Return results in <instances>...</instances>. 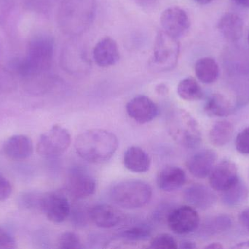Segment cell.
<instances>
[{"instance_id":"obj_31","label":"cell","mask_w":249,"mask_h":249,"mask_svg":"<svg viewBox=\"0 0 249 249\" xmlns=\"http://www.w3.org/2000/svg\"><path fill=\"white\" fill-rule=\"evenodd\" d=\"M58 248L61 249H80L83 248L81 241L77 234L66 232L60 236L58 241Z\"/></svg>"},{"instance_id":"obj_5","label":"cell","mask_w":249,"mask_h":249,"mask_svg":"<svg viewBox=\"0 0 249 249\" xmlns=\"http://www.w3.org/2000/svg\"><path fill=\"white\" fill-rule=\"evenodd\" d=\"M111 200L121 208L140 209L146 206L152 197L149 184L137 179L124 180L115 184L109 192Z\"/></svg>"},{"instance_id":"obj_7","label":"cell","mask_w":249,"mask_h":249,"mask_svg":"<svg viewBox=\"0 0 249 249\" xmlns=\"http://www.w3.org/2000/svg\"><path fill=\"white\" fill-rule=\"evenodd\" d=\"M70 144V132L62 126L56 124L41 134L36 144V151L39 156L52 159L64 154Z\"/></svg>"},{"instance_id":"obj_34","label":"cell","mask_w":249,"mask_h":249,"mask_svg":"<svg viewBox=\"0 0 249 249\" xmlns=\"http://www.w3.org/2000/svg\"><path fill=\"white\" fill-rule=\"evenodd\" d=\"M11 193V184L5 177L0 174V202L9 198Z\"/></svg>"},{"instance_id":"obj_33","label":"cell","mask_w":249,"mask_h":249,"mask_svg":"<svg viewBox=\"0 0 249 249\" xmlns=\"http://www.w3.org/2000/svg\"><path fill=\"white\" fill-rule=\"evenodd\" d=\"M16 248V242L13 237L0 227V249H13Z\"/></svg>"},{"instance_id":"obj_30","label":"cell","mask_w":249,"mask_h":249,"mask_svg":"<svg viewBox=\"0 0 249 249\" xmlns=\"http://www.w3.org/2000/svg\"><path fill=\"white\" fill-rule=\"evenodd\" d=\"M149 248L155 249H176L178 248L177 241L169 234H160L152 238Z\"/></svg>"},{"instance_id":"obj_23","label":"cell","mask_w":249,"mask_h":249,"mask_svg":"<svg viewBox=\"0 0 249 249\" xmlns=\"http://www.w3.org/2000/svg\"><path fill=\"white\" fill-rule=\"evenodd\" d=\"M232 101L222 94H213L206 101L204 111L211 117H225L233 113Z\"/></svg>"},{"instance_id":"obj_28","label":"cell","mask_w":249,"mask_h":249,"mask_svg":"<svg viewBox=\"0 0 249 249\" xmlns=\"http://www.w3.org/2000/svg\"><path fill=\"white\" fill-rule=\"evenodd\" d=\"M248 195V190L245 184L238 180L232 187L222 192V200L228 206H236L242 203Z\"/></svg>"},{"instance_id":"obj_18","label":"cell","mask_w":249,"mask_h":249,"mask_svg":"<svg viewBox=\"0 0 249 249\" xmlns=\"http://www.w3.org/2000/svg\"><path fill=\"white\" fill-rule=\"evenodd\" d=\"M4 153L13 160H24L33 153L34 146L32 140L23 134H16L9 137L3 146Z\"/></svg>"},{"instance_id":"obj_38","label":"cell","mask_w":249,"mask_h":249,"mask_svg":"<svg viewBox=\"0 0 249 249\" xmlns=\"http://www.w3.org/2000/svg\"><path fill=\"white\" fill-rule=\"evenodd\" d=\"M237 4L249 8V0H234Z\"/></svg>"},{"instance_id":"obj_22","label":"cell","mask_w":249,"mask_h":249,"mask_svg":"<svg viewBox=\"0 0 249 249\" xmlns=\"http://www.w3.org/2000/svg\"><path fill=\"white\" fill-rule=\"evenodd\" d=\"M218 29L225 39L235 42L242 37L244 22L235 13H225L219 20Z\"/></svg>"},{"instance_id":"obj_27","label":"cell","mask_w":249,"mask_h":249,"mask_svg":"<svg viewBox=\"0 0 249 249\" xmlns=\"http://www.w3.org/2000/svg\"><path fill=\"white\" fill-rule=\"evenodd\" d=\"M152 235V228L147 224L137 223L126 227L118 232V236L129 241H147Z\"/></svg>"},{"instance_id":"obj_13","label":"cell","mask_w":249,"mask_h":249,"mask_svg":"<svg viewBox=\"0 0 249 249\" xmlns=\"http://www.w3.org/2000/svg\"><path fill=\"white\" fill-rule=\"evenodd\" d=\"M42 208L48 220L55 224L64 222L71 213L68 199L58 193H53L44 197Z\"/></svg>"},{"instance_id":"obj_29","label":"cell","mask_w":249,"mask_h":249,"mask_svg":"<svg viewBox=\"0 0 249 249\" xmlns=\"http://www.w3.org/2000/svg\"><path fill=\"white\" fill-rule=\"evenodd\" d=\"M232 225L231 219L228 216H219L210 219L203 227V232L209 235L221 233L228 230Z\"/></svg>"},{"instance_id":"obj_10","label":"cell","mask_w":249,"mask_h":249,"mask_svg":"<svg viewBox=\"0 0 249 249\" xmlns=\"http://www.w3.org/2000/svg\"><path fill=\"white\" fill-rule=\"evenodd\" d=\"M67 187L74 198L83 200L96 192V181L87 171L82 168H75L70 174Z\"/></svg>"},{"instance_id":"obj_4","label":"cell","mask_w":249,"mask_h":249,"mask_svg":"<svg viewBox=\"0 0 249 249\" xmlns=\"http://www.w3.org/2000/svg\"><path fill=\"white\" fill-rule=\"evenodd\" d=\"M167 130L171 138L186 149H196L201 143L200 126L185 110L176 108L169 113Z\"/></svg>"},{"instance_id":"obj_9","label":"cell","mask_w":249,"mask_h":249,"mask_svg":"<svg viewBox=\"0 0 249 249\" xmlns=\"http://www.w3.org/2000/svg\"><path fill=\"white\" fill-rule=\"evenodd\" d=\"M160 23L163 31L177 39L184 36L190 26V19L185 10L177 6L168 7L162 12Z\"/></svg>"},{"instance_id":"obj_20","label":"cell","mask_w":249,"mask_h":249,"mask_svg":"<svg viewBox=\"0 0 249 249\" xmlns=\"http://www.w3.org/2000/svg\"><path fill=\"white\" fill-rule=\"evenodd\" d=\"M61 62L64 68L71 73L86 71L89 66L86 51L75 43L70 44L64 48Z\"/></svg>"},{"instance_id":"obj_37","label":"cell","mask_w":249,"mask_h":249,"mask_svg":"<svg viewBox=\"0 0 249 249\" xmlns=\"http://www.w3.org/2000/svg\"><path fill=\"white\" fill-rule=\"evenodd\" d=\"M206 249H223L224 247L222 245V244H219V243H212V244H209V245L206 246L205 247Z\"/></svg>"},{"instance_id":"obj_21","label":"cell","mask_w":249,"mask_h":249,"mask_svg":"<svg viewBox=\"0 0 249 249\" xmlns=\"http://www.w3.org/2000/svg\"><path fill=\"white\" fill-rule=\"evenodd\" d=\"M124 164L126 169L135 173H143L150 168L149 154L139 146H130L124 152Z\"/></svg>"},{"instance_id":"obj_26","label":"cell","mask_w":249,"mask_h":249,"mask_svg":"<svg viewBox=\"0 0 249 249\" xmlns=\"http://www.w3.org/2000/svg\"><path fill=\"white\" fill-rule=\"evenodd\" d=\"M177 94L181 99L190 102L200 100L203 96L200 85L192 77H187L179 82L177 86Z\"/></svg>"},{"instance_id":"obj_3","label":"cell","mask_w":249,"mask_h":249,"mask_svg":"<svg viewBox=\"0 0 249 249\" xmlns=\"http://www.w3.org/2000/svg\"><path fill=\"white\" fill-rule=\"evenodd\" d=\"M96 12V0H63L58 12V23L65 35L75 37L90 27Z\"/></svg>"},{"instance_id":"obj_19","label":"cell","mask_w":249,"mask_h":249,"mask_svg":"<svg viewBox=\"0 0 249 249\" xmlns=\"http://www.w3.org/2000/svg\"><path fill=\"white\" fill-rule=\"evenodd\" d=\"M187 181L184 170L177 166H166L157 175V185L164 192H174L181 188Z\"/></svg>"},{"instance_id":"obj_35","label":"cell","mask_w":249,"mask_h":249,"mask_svg":"<svg viewBox=\"0 0 249 249\" xmlns=\"http://www.w3.org/2000/svg\"><path fill=\"white\" fill-rule=\"evenodd\" d=\"M239 220L241 225L249 232V208L241 212L239 216Z\"/></svg>"},{"instance_id":"obj_25","label":"cell","mask_w":249,"mask_h":249,"mask_svg":"<svg viewBox=\"0 0 249 249\" xmlns=\"http://www.w3.org/2000/svg\"><path fill=\"white\" fill-rule=\"evenodd\" d=\"M233 132V125L229 121H217L209 131V140L212 144L217 147L225 146L232 138Z\"/></svg>"},{"instance_id":"obj_2","label":"cell","mask_w":249,"mask_h":249,"mask_svg":"<svg viewBox=\"0 0 249 249\" xmlns=\"http://www.w3.org/2000/svg\"><path fill=\"white\" fill-rule=\"evenodd\" d=\"M53 51L52 38L47 35L35 37L28 44L26 57L13 61V69L21 77H38L51 68Z\"/></svg>"},{"instance_id":"obj_41","label":"cell","mask_w":249,"mask_h":249,"mask_svg":"<svg viewBox=\"0 0 249 249\" xmlns=\"http://www.w3.org/2000/svg\"><path fill=\"white\" fill-rule=\"evenodd\" d=\"M248 40H249V36H248Z\"/></svg>"},{"instance_id":"obj_40","label":"cell","mask_w":249,"mask_h":249,"mask_svg":"<svg viewBox=\"0 0 249 249\" xmlns=\"http://www.w3.org/2000/svg\"><path fill=\"white\" fill-rule=\"evenodd\" d=\"M196 2L200 4H207L209 3L212 2L213 0H194Z\"/></svg>"},{"instance_id":"obj_36","label":"cell","mask_w":249,"mask_h":249,"mask_svg":"<svg viewBox=\"0 0 249 249\" xmlns=\"http://www.w3.org/2000/svg\"><path fill=\"white\" fill-rule=\"evenodd\" d=\"M181 248L183 249H195L196 248V244L191 241H185L181 244Z\"/></svg>"},{"instance_id":"obj_32","label":"cell","mask_w":249,"mask_h":249,"mask_svg":"<svg viewBox=\"0 0 249 249\" xmlns=\"http://www.w3.org/2000/svg\"><path fill=\"white\" fill-rule=\"evenodd\" d=\"M237 151L242 154H249V127L238 134L235 140Z\"/></svg>"},{"instance_id":"obj_1","label":"cell","mask_w":249,"mask_h":249,"mask_svg":"<svg viewBox=\"0 0 249 249\" xmlns=\"http://www.w3.org/2000/svg\"><path fill=\"white\" fill-rule=\"evenodd\" d=\"M118 148L117 136L102 129H91L80 133L75 140L78 156L90 163L102 164L110 160Z\"/></svg>"},{"instance_id":"obj_16","label":"cell","mask_w":249,"mask_h":249,"mask_svg":"<svg viewBox=\"0 0 249 249\" xmlns=\"http://www.w3.org/2000/svg\"><path fill=\"white\" fill-rule=\"evenodd\" d=\"M93 57L99 67H109L115 65L120 58L118 44L109 37L102 38L95 45Z\"/></svg>"},{"instance_id":"obj_39","label":"cell","mask_w":249,"mask_h":249,"mask_svg":"<svg viewBox=\"0 0 249 249\" xmlns=\"http://www.w3.org/2000/svg\"><path fill=\"white\" fill-rule=\"evenodd\" d=\"M141 5H149L152 3L155 2V0H136Z\"/></svg>"},{"instance_id":"obj_14","label":"cell","mask_w":249,"mask_h":249,"mask_svg":"<svg viewBox=\"0 0 249 249\" xmlns=\"http://www.w3.org/2000/svg\"><path fill=\"white\" fill-rule=\"evenodd\" d=\"M217 153L212 149H203L195 153L187 162V169L197 178L209 176L217 160Z\"/></svg>"},{"instance_id":"obj_15","label":"cell","mask_w":249,"mask_h":249,"mask_svg":"<svg viewBox=\"0 0 249 249\" xmlns=\"http://www.w3.org/2000/svg\"><path fill=\"white\" fill-rule=\"evenodd\" d=\"M89 218L98 228H112L123 219V213L117 208L109 204H98L89 210Z\"/></svg>"},{"instance_id":"obj_24","label":"cell","mask_w":249,"mask_h":249,"mask_svg":"<svg viewBox=\"0 0 249 249\" xmlns=\"http://www.w3.org/2000/svg\"><path fill=\"white\" fill-rule=\"evenodd\" d=\"M195 72L198 80L206 84L214 83L219 75V67L213 58H200L195 65Z\"/></svg>"},{"instance_id":"obj_8","label":"cell","mask_w":249,"mask_h":249,"mask_svg":"<svg viewBox=\"0 0 249 249\" xmlns=\"http://www.w3.org/2000/svg\"><path fill=\"white\" fill-rule=\"evenodd\" d=\"M200 216L195 208L181 206L170 211L167 224L170 230L177 235H187L195 232L200 226Z\"/></svg>"},{"instance_id":"obj_12","label":"cell","mask_w":249,"mask_h":249,"mask_svg":"<svg viewBox=\"0 0 249 249\" xmlns=\"http://www.w3.org/2000/svg\"><path fill=\"white\" fill-rule=\"evenodd\" d=\"M158 105L145 95L134 96L126 105V111L130 118L141 124L153 121L158 115Z\"/></svg>"},{"instance_id":"obj_6","label":"cell","mask_w":249,"mask_h":249,"mask_svg":"<svg viewBox=\"0 0 249 249\" xmlns=\"http://www.w3.org/2000/svg\"><path fill=\"white\" fill-rule=\"evenodd\" d=\"M179 54L178 39L165 31H160L155 38L153 52L149 62V68L156 73L172 70L178 63Z\"/></svg>"},{"instance_id":"obj_11","label":"cell","mask_w":249,"mask_h":249,"mask_svg":"<svg viewBox=\"0 0 249 249\" xmlns=\"http://www.w3.org/2000/svg\"><path fill=\"white\" fill-rule=\"evenodd\" d=\"M213 190L223 192L239 180L238 168L232 161L223 160L215 165L209 175Z\"/></svg>"},{"instance_id":"obj_17","label":"cell","mask_w":249,"mask_h":249,"mask_svg":"<svg viewBox=\"0 0 249 249\" xmlns=\"http://www.w3.org/2000/svg\"><path fill=\"white\" fill-rule=\"evenodd\" d=\"M184 198L195 209H205L212 207L216 201V194L209 187L196 184L187 187L184 192Z\"/></svg>"}]
</instances>
